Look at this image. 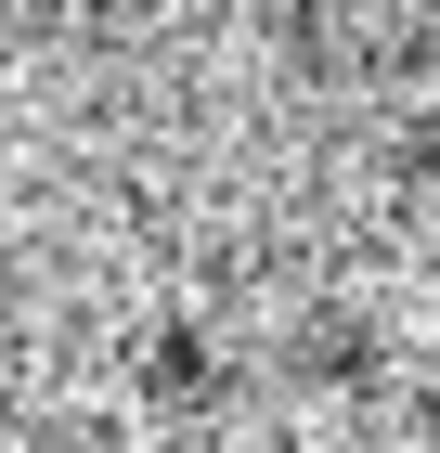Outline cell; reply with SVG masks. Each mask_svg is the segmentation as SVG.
<instances>
[{"instance_id":"obj_1","label":"cell","mask_w":440,"mask_h":453,"mask_svg":"<svg viewBox=\"0 0 440 453\" xmlns=\"http://www.w3.org/2000/svg\"><path fill=\"white\" fill-rule=\"evenodd\" d=\"M298 376L311 388H375V337H363V324H311V337H298Z\"/></svg>"},{"instance_id":"obj_2","label":"cell","mask_w":440,"mask_h":453,"mask_svg":"<svg viewBox=\"0 0 440 453\" xmlns=\"http://www.w3.org/2000/svg\"><path fill=\"white\" fill-rule=\"evenodd\" d=\"M428 427H440V388H428Z\"/></svg>"}]
</instances>
